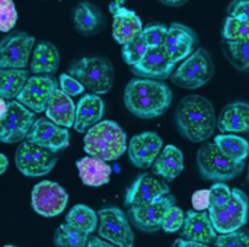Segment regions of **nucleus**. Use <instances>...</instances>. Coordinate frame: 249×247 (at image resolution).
Instances as JSON below:
<instances>
[{
	"label": "nucleus",
	"mask_w": 249,
	"mask_h": 247,
	"mask_svg": "<svg viewBox=\"0 0 249 247\" xmlns=\"http://www.w3.org/2000/svg\"><path fill=\"white\" fill-rule=\"evenodd\" d=\"M175 124L182 137L191 143H204L216 131L217 116L213 103L201 95L181 99L175 111Z\"/></svg>",
	"instance_id": "obj_1"
},
{
	"label": "nucleus",
	"mask_w": 249,
	"mask_h": 247,
	"mask_svg": "<svg viewBox=\"0 0 249 247\" xmlns=\"http://www.w3.org/2000/svg\"><path fill=\"white\" fill-rule=\"evenodd\" d=\"M124 103L137 118H158L169 109L172 103V90L168 84L158 80L133 79L125 86Z\"/></svg>",
	"instance_id": "obj_2"
},
{
	"label": "nucleus",
	"mask_w": 249,
	"mask_h": 247,
	"mask_svg": "<svg viewBox=\"0 0 249 247\" xmlns=\"http://www.w3.org/2000/svg\"><path fill=\"white\" fill-rule=\"evenodd\" d=\"M83 148L90 157L104 162L120 159L127 150V135L123 128L114 121H101L88 130L83 138Z\"/></svg>",
	"instance_id": "obj_3"
},
{
	"label": "nucleus",
	"mask_w": 249,
	"mask_h": 247,
	"mask_svg": "<svg viewBox=\"0 0 249 247\" xmlns=\"http://www.w3.org/2000/svg\"><path fill=\"white\" fill-rule=\"evenodd\" d=\"M69 76L76 79L92 95H104L114 84V66L105 57H85L69 67Z\"/></svg>",
	"instance_id": "obj_4"
},
{
	"label": "nucleus",
	"mask_w": 249,
	"mask_h": 247,
	"mask_svg": "<svg viewBox=\"0 0 249 247\" xmlns=\"http://www.w3.org/2000/svg\"><path fill=\"white\" fill-rule=\"evenodd\" d=\"M197 165L200 175L206 181L229 182L239 176L245 169V162H233L226 157L214 143H206L197 153Z\"/></svg>",
	"instance_id": "obj_5"
},
{
	"label": "nucleus",
	"mask_w": 249,
	"mask_h": 247,
	"mask_svg": "<svg viewBox=\"0 0 249 247\" xmlns=\"http://www.w3.org/2000/svg\"><path fill=\"white\" fill-rule=\"evenodd\" d=\"M214 63L207 49L198 48L172 73L171 80L182 89H200L214 76Z\"/></svg>",
	"instance_id": "obj_6"
},
{
	"label": "nucleus",
	"mask_w": 249,
	"mask_h": 247,
	"mask_svg": "<svg viewBox=\"0 0 249 247\" xmlns=\"http://www.w3.org/2000/svg\"><path fill=\"white\" fill-rule=\"evenodd\" d=\"M249 199L241 189H232V197L222 208L209 210V217L219 234L232 233L244 229L248 221Z\"/></svg>",
	"instance_id": "obj_7"
},
{
	"label": "nucleus",
	"mask_w": 249,
	"mask_h": 247,
	"mask_svg": "<svg viewBox=\"0 0 249 247\" xmlns=\"http://www.w3.org/2000/svg\"><path fill=\"white\" fill-rule=\"evenodd\" d=\"M98 234L102 240L117 247L134 246V233L128 217L117 207H108L98 213Z\"/></svg>",
	"instance_id": "obj_8"
},
{
	"label": "nucleus",
	"mask_w": 249,
	"mask_h": 247,
	"mask_svg": "<svg viewBox=\"0 0 249 247\" xmlns=\"http://www.w3.org/2000/svg\"><path fill=\"white\" fill-rule=\"evenodd\" d=\"M58 157L57 153L38 147L29 141H22L15 154V163L18 170L28 178H39L48 175Z\"/></svg>",
	"instance_id": "obj_9"
},
{
	"label": "nucleus",
	"mask_w": 249,
	"mask_h": 247,
	"mask_svg": "<svg viewBox=\"0 0 249 247\" xmlns=\"http://www.w3.org/2000/svg\"><path fill=\"white\" fill-rule=\"evenodd\" d=\"M34 121V112L20 105L18 100H9L7 111L4 116L0 118V141L6 144L23 141Z\"/></svg>",
	"instance_id": "obj_10"
},
{
	"label": "nucleus",
	"mask_w": 249,
	"mask_h": 247,
	"mask_svg": "<svg viewBox=\"0 0 249 247\" xmlns=\"http://www.w3.org/2000/svg\"><path fill=\"white\" fill-rule=\"evenodd\" d=\"M69 202V195L63 186L51 181L36 183L31 194V205L34 211L42 217L51 218L60 215Z\"/></svg>",
	"instance_id": "obj_11"
},
{
	"label": "nucleus",
	"mask_w": 249,
	"mask_h": 247,
	"mask_svg": "<svg viewBox=\"0 0 249 247\" xmlns=\"http://www.w3.org/2000/svg\"><path fill=\"white\" fill-rule=\"evenodd\" d=\"M35 38L26 33L6 36L0 42V68L25 70L34 51Z\"/></svg>",
	"instance_id": "obj_12"
},
{
	"label": "nucleus",
	"mask_w": 249,
	"mask_h": 247,
	"mask_svg": "<svg viewBox=\"0 0 249 247\" xmlns=\"http://www.w3.org/2000/svg\"><path fill=\"white\" fill-rule=\"evenodd\" d=\"M25 140L53 153H58L69 147L70 134L66 128L58 127L47 118H36Z\"/></svg>",
	"instance_id": "obj_13"
},
{
	"label": "nucleus",
	"mask_w": 249,
	"mask_h": 247,
	"mask_svg": "<svg viewBox=\"0 0 249 247\" xmlns=\"http://www.w3.org/2000/svg\"><path fill=\"white\" fill-rule=\"evenodd\" d=\"M175 197L169 194L150 204L128 207V218L139 230L146 233H156L160 230L166 210L175 205Z\"/></svg>",
	"instance_id": "obj_14"
},
{
	"label": "nucleus",
	"mask_w": 249,
	"mask_h": 247,
	"mask_svg": "<svg viewBox=\"0 0 249 247\" xmlns=\"http://www.w3.org/2000/svg\"><path fill=\"white\" fill-rule=\"evenodd\" d=\"M57 89V82L50 76H32L16 98L20 105L34 114L45 112L53 92Z\"/></svg>",
	"instance_id": "obj_15"
},
{
	"label": "nucleus",
	"mask_w": 249,
	"mask_h": 247,
	"mask_svg": "<svg viewBox=\"0 0 249 247\" xmlns=\"http://www.w3.org/2000/svg\"><path fill=\"white\" fill-rule=\"evenodd\" d=\"M163 148V141L156 132H142L128 143V159L139 169L152 167Z\"/></svg>",
	"instance_id": "obj_16"
},
{
	"label": "nucleus",
	"mask_w": 249,
	"mask_h": 247,
	"mask_svg": "<svg viewBox=\"0 0 249 247\" xmlns=\"http://www.w3.org/2000/svg\"><path fill=\"white\" fill-rule=\"evenodd\" d=\"M197 35L191 28L182 23H172L168 26V33L162 48L165 49L171 61L174 64H178L194 52L193 49L197 45Z\"/></svg>",
	"instance_id": "obj_17"
},
{
	"label": "nucleus",
	"mask_w": 249,
	"mask_h": 247,
	"mask_svg": "<svg viewBox=\"0 0 249 247\" xmlns=\"http://www.w3.org/2000/svg\"><path fill=\"white\" fill-rule=\"evenodd\" d=\"M169 195V186L166 182L153 178L152 175H140L125 194V205L136 207L155 202Z\"/></svg>",
	"instance_id": "obj_18"
},
{
	"label": "nucleus",
	"mask_w": 249,
	"mask_h": 247,
	"mask_svg": "<svg viewBox=\"0 0 249 247\" xmlns=\"http://www.w3.org/2000/svg\"><path fill=\"white\" fill-rule=\"evenodd\" d=\"M175 66L165 49L160 48H149L144 57L133 66V73L142 79L149 80H165L172 76L175 71Z\"/></svg>",
	"instance_id": "obj_19"
},
{
	"label": "nucleus",
	"mask_w": 249,
	"mask_h": 247,
	"mask_svg": "<svg viewBox=\"0 0 249 247\" xmlns=\"http://www.w3.org/2000/svg\"><path fill=\"white\" fill-rule=\"evenodd\" d=\"M217 128L222 134L249 137V103L244 100L226 105L217 116Z\"/></svg>",
	"instance_id": "obj_20"
},
{
	"label": "nucleus",
	"mask_w": 249,
	"mask_h": 247,
	"mask_svg": "<svg viewBox=\"0 0 249 247\" xmlns=\"http://www.w3.org/2000/svg\"><path fill=\"white\" fill-rule=\"evenodd\" d=\"M216 230L212 224L209 213L204 211H188L185 213L184 226L181 229V236L184 240L197 242L203 245L214 243L216 240Z\"/></svg>",
	"instance_id": "obj_21"
},
{
	"label": "nucleus",
	"mask_w": 249,
	"mask_h": 247,
	"mask_svg": "<svg viewBox=\"0 0 249 247\" xmlns=\"http://www.w3.org/2000/svg\"><path fill=\"white\" fill-rule=\"evenodd\" d=\"M105 111L104 100L96 95H85L76 105V116H74V130L79 132H85L90 130L93 125L101 122Z\"/></svg>",
	"instance_id": "obj_22"
},
{
	"label": "nucleus",
	"mask_w": 249,
	"mask_h": 247,
	"mask_svg": "<svg viewBox=\"0 0 249 247\" xmlns=\"http://www.w3.org/2000/svg\"><path fill=\"white\" fill-rule=\"evenodd\" d=\"M45 115H47V119L67 130L74 125L76 105L71 98L64 95L57 87L48 100V105L45 108Z\"/></svg>",
	"instance_id": "obj_23"
},
{
	"label": "nucleus",
	"mask_w": 249,
	"mask_h": 247,
	"mask_svg": "<svg viewBox=\"0 0 249 247\" xmlns=\"http://www.w3.org/2000/svg\"><path fill=\"white\" fill-rule=\"evenodd\" d=\"M112 36L118 44L125 45L142 35L143 23L134 10L123 6L117 13L112 15Z\"/></svg>",
	"instance_id": "obj_24"
},
{
	"label": "nucleus",
	"mask_w": 249,
	"mask_h": 247,
	"mask_svg": "<svg viewBox=\"0 0 249 247\" xmlns=\"http://www.w3.org/2000/svg\"><path fill=\"white\" fill-rule=\"evenodd\" d=\"M152 169H153V173L162 178L163 181H168V182L175 181L184 170L182 151L172 144L163 147L160 154L155 160Z\"/></svg>",
	"instance_id": "obj_25"
},
{
	"label": "nucleus",
	"mask_w": 249,
	"mask_h": 247,
	"mask_svg": "<svg viewBox=\"0 0 249 247\" xmlns=\"http://www.w3.org/2000/svg\"><path fill=\"white\" fill-rule=\"evenodd\" d=\"M76 167L79 170V176L82 182L86 186H93V188L107 185L112 173V169L107 162L96 159V157H90V156H86L77 160Z\"/></svg>",
	"instance_id": "obj_26"
},
{
	"label": "nucleus",
	"mask_w": 249,
	"mask_h": 247,
	"mask_svg": "<svg viewBox=\"0 0 249 247\" xmlns=\"http://www.w3.org/2000/svg\"><path fill=\"white\" fill-rule=\"evenodd\" d=\"M60 54L58 49L47 41H42L35 45L31 60V73L34 76H47L58 70Z\"/></svg>",
	"instance_id": "obj_27"
},
{
	"label": "nucleus",
	"mask_w": 249,
	"mask_h": 247,
	"mask_svg": "<svg viewBox=\"0 0 249 247\" xmlns=\"http://www.w3.org/2000/svg\"><path fill=\"white\" fill-rule=\"evenodd\" d=\"M73 22L79 32L85 35H92L102 29L104 15L96 6L88 1H83L76 6L73 12Z\"/></svg>",
	"instance_id": "obj_28"
},
{
	"label": "nucleus",
	"mask_w": 249,
	"mask_h": 247,
	"mask_svg": "<svg viewBox=\"0 0 249 247\" xmlns=\"http://www.w3.org/2000/svg\"><path fill=\"white\" fill-rule=\"evenodd\" d=\"M29 80L26 70H1L0 68V98L4 100H15Z\"/></svg>",
	"instance_id": "obj_29"
},
{
	"label": "nucleus",
	"mask_w": 249,
	"mask_h": 247,
	"mask_svg": "<svg viewBox=\"0 0 249 247\" xmlns=\"http://www.w3.org/2000/svg\"><path fill=\"white\" fill-rule=\"evenodd\" d=\"M216 147L233 162H245L249 156V143L241 135L220 134L214 138Z\"/></svg>",
	"instance_id": "obj_30"
},
{
	"label": "nucleus",
	"mask_w": 249,
	"mask_h": 247,
	"mask_svg": "<svg viewBox=\"0 0 249 247\" xmlns=\"http://www.w3.org/2000/svg\"><path fill=\"white\" fill-rule=\"evenodd\" d=\"M66 223L86 234H92L98 226L96 213L88 205H74L66 217Z\"/></svg>",
	"instance_id": "obj_31"
},
{
	"label": "nucleus",
	"mask_w": 249,
	"mask_h": 247,
	"mask_svg": "<svg viewBox=\"0 0 249 247\" xmlns=\"http://www.w3.org/2000/svg\"><path fill=\"white\" fill-rule=\"evenodd\" d=\"M89 234L66 224H61L54 233L55 247H86Z\"/></svg>",
	"instance_id": "obj_32"
},
{
	"label": "nucleus",
	"mask_w": 249,
	"mask_h": 247,
	"mask_svg": "<svg viewBox=\"0 0 249 247\" xmlns=\"http://www.w3.org/2000/svg\"><path fill=\"white\" fill-rule=\"evenodd\" d=\"M223 52L235 68L241 71H249V41H242V42L223 41Z\"/></svg>",
	"instance_id": "obj_33"
},
{
	"label": "nucleus",
	"mask_w": 249,
	"mask_h": 247,
	"mask_svg": "<svg viewBox=\"0 0 249 247\" xmlns=\"http://www.w3.org/2000/svg\"><path fill=\"white\" fill-rule=\"evenodd\" d=\"M223 41L226 42H242L249 41V22L239 17L228 16L222 29Z\"/></svg>",
	"instance_id": "obj_34"
},
{
	"label": "nucleus",
	"mask_w": 249,
	"mask_h": 247,
	"mask_svg": "<svg viewBox=\"0 0 249 247\" xmlns=\"http://www.w3.org/2000/svg\"><path fill=\"white\" fill-rule=\"evenodd\" d=\"M149 47L144 42L143 36L139 35L137 38H134L133 41H130L128 44L123 45V58L127 64H130L131 67L136 66L147 52Z\"/></svg>",
	"instance_id": "obj_35"
},
{
	"label": "nucleus",
	"mask_w": 249,
	"mask_h": 247,
	"mask_svg": "<svg viewBox=\"0 0 249 247\" xmlns=\"http://www.w3.org/2000/svg\"><path fill=\"white\" fill-rule=\"evenodd\" d=\"M166 33H168V26L162 25V23L149 25V26L143 28V31H142V36H143V39H144V42L147 44L149 48H160V47H163Z\"/></svg>",
	"instance_id": "obj_36"
},
{
	"label": "nucleus",
	"mask_w": 249,
	"mask_h": 247,
	"mask_svg": "<svg viewBox=\"0 0 249 247\" xmlns=\"http://www.w3.org/2000/svg\"><path fill=\"white\" fill-rule=\"evenodd\" d=\"M184 220H185V213L179 207L172 205V207H169L166 210V213L163 215V220H162L160 229L165 233H177L178 230L182 229Z\"/></svg>",
	"instance_id": "obj_37"
},
{
	"label": "nucleus",
	"mask_w": 249,
	"mask_h": 247,
	"mask_svg": "<svg viewBox=\"0 0 249 247\" xmlns=\"http://www.w3.org/2000/svg\"><path fill=\"white\" fill-rule=\"evenodd\" d=\"M214 247H249V231L245 229L220 234L214 240Z\"/></svg>",
	"instance_id": "obj_38"
},
{
	"label": "nucleus",
	"mask_w": 249,
	"mask_h": 247,
	"mask_svg": "<svg viewBox=\"0 0 249 247\" xmlns=\"http://www.w3.org/2000/svg\"><path fill=\"white\" fill-rule=\"evenodd\" d=\"M18 20V12L15 3L10 0H0V32H9L13 29Z\"/></svg>",
	"instance_id": "obj_39"
},
{
	"label": "nucleus",
	"mask_w": 249,
	"mask_h": 247,
	"mask_svg": "<svg viewBox=\"0 0 249 247\" xmlns=\"http://www.w3.org/2000/svg\"><path fill=\"white\" fill-rule=\"evenodd\" d=\"M210 208L209 210H217L222 208L225 204H228V201L232 197V189L222 182H216L210 189Z\"/></svg>",
	"instance_id": "obj_40"
},
{
	"label": "nucleus",
	"mask_w": 249,
	"mask_h": 247,
	"mask_svg": "<svg viewBox=\"0 0 249 247\" xmlns=\"http://www.w3.org/2000/svg\"><path fill=\"white\" fill-rule=\"evenodd\" d=\"M60 90L67 95L69 98H73V96H79L83 93L85 87L76 80L73 79L71 76L69 74H61L60 76Z\"/></svg>",
	"instance_id": "obj_41"
},
{
	"label": "nucleus",
	"mask_w": 249,
	"mask_h": 247,
	"mask_svg": "<svg viewBox=\"0 0 249 247\" xmlns=\"http://www.w3.org/2000/svg\"><path fill=\"white\" fill-rule=\"evenodd\" d=\"M191 204L194 211H207L210 208V192L209 189H200L193 194Z\"/></svg>",
	"instance_id": "obj_42"
},
{
	"label": "nucleus",
	"mask_w": 249,
	"mask_h": 247,
	"mask_svg": "<svg viewBox=\"0 0 249 247\" xmlns=\"http://www.w3.org/2000/svg\"><path fill=\"white\" fill-rule=\"evenodd\" d=\"M229 16L239 17L242 20L249 22V0L232 1L229 6Z\"/></svg>",
	"instance_id": "obj_43"
},
{
	"label": "nucleus",
	"mask_w": 249,
	"mask_h": 247,
	"mask_svg": "<svg viewBox=\"0 0 249 247\" xmlns=\"http://www.w3.org/2000/svg\"><path fill=\"white\" fill-rule=\"evenodd\" d=\"M86 247H117V246H114V245H111V243H108V242L102 240L101 237H90V239L88 240V245H86Z\"/></svg>",
	"instance_id": "obj_44"
},
{
	"label": "nucleus",
	"mask_w": 249,
	"mask_h": 247,
	"mask_svg": "<svg viewBox=\"0 0 249 247\" xmlns=\"http://www.w3.org/2000/svg\"><path fill=\"white\" fill-rule=\"evenodd\" d=\"M174 247H209V245H203V243H197V242H188L184 239H178L175 240Z\"/></svg>",
	"instance_id": "obj_45"
},
{
	"label": "nucleus",
	"mask_w": 249,
	"mask_h": 247,
	"mask_svg": "<svg viewBox=\"0 0 249 247\" xmlns=\"http://www.w3.org/2000/svg\"><path fill=\"white\" fill-rule=\"evenodd\" d=\"M7 166H9V160L4 154L0 153V175H3L6 170H7Z\"/></svg>",
	"instance_id": "obj_46"
},
{
	"label": "nucleus",
	"mask_w": 249,
	"mask_h": 247,
	"mask_svg": "<svg viewBox=\"0 0 249 247\" xmlns=\"http://www.w3.org/2000/svg\"><path fill=\"white\" fill-rule=\"evenodd\" d=\"M123 3H124V1H112V3L109 4V12H111V15L117 13V12L123 7Z\"/></svg>",
	"instance_id": "obj_47"
},
{
	"label": "nucleus",
	"mask_w": 249,
	"mask_h": 247,
	"mask_svg": "<svg viewBox=\"0 0 249 247\" xmlns=\"http://www.w3.org/2000/svg\"><path fill=\"white\" fill-rule=\"evenodd\" d=\"M6 111H7V100H4V99L0 98V118L4 116Z\"/></svg>",
	"instance_id": "obj_48"
},
{
	"label": "nucleus",
	"mask_w": 249,
	"mask_h": 247,
	"mask_svg": "<svg viewBox=\"0 0 249 247\" xmlns=\"http://www.w3.org/2000/svg\"><path fill=\"white\" fill-rule=\"evenodd\" d=\"M163 3H165V4H178V6L182 4V1H163Z\"/></svg>",
	"instance_id": "obj_49"
},
{
	"label": "nucleus",
	"mask_w": 249,
	"mask_h": 247,
	"mask_svg": "<svg viewBox=\"0 0 249 247\" xmlns=\"http://www.w3.org/2000/svg\"><path fill=\"white\" fill-rule=\"evenodd\" d=\"M3 247H18V246H10V245H9V246H3Z\"/></svg>",
	"instance_id": "obj_50"
},
{
	"label": "nucleus",
	"mask_w": 249,
	"mask_h": 247,
	"mask_svg": "<svg viewBox=\"0 0 249 247\" xmlns=\"http://www.w3.org/2000/svg\"><path fill=\"white\" fill-rule=\"evenodd\" d=\"M248 179H249V165H248Z\"/></svg>",
	"instance_id": "obj_51"
}]
</instances>
